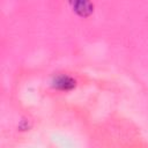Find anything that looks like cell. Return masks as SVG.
Wrapping results in <instances>:
<instances>
[{
    "mask_svg": "<svg viewBox=\"0 0 148 148\" xmlns=\"http://www.w3.org/2000/svg\"><path fill=\"white\" fill-rule=\"evenodd\" d=\"M52 86L59 90H71L75 87V80L68 75H58L53 79Z\"/></svg>",
    "mask_w": 148,
    "mask_h": 148,
    "instance_id": "6da1fadb",
    "label": "cell"
},
{
    "mask_svg": "<svg viewBox=\"0 0 148 148\" xmlns=\"http://www.w3.org/2000/svg\"><path fill=\"white\" fill-rule=\"evenodd\" d=\"M72 5L74 12L82 17L89 16L94 10V5L90 1H74L72 2Z\"/></svg>",
    "mask_w": 148,
    "mask_h": 148,
    "instance_id": "7a4b0ae2",
    "label": "cell"
}]
</instances>
